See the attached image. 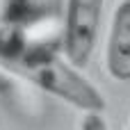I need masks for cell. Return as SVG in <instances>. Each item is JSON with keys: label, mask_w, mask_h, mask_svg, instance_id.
I'll list each match as a JSON object with an SVG mask.
<instances>
[{"label": "cell", "mask_w": 130, "mask_h": 130, "mask_svg": "<svg viewBox=\"0 0 130 130\" xmlns=\"http://www.w3.org/2000/svg\"><path fill=\"white\" fill-rule=\"evenodd\" d=\"M14 73L27 78L39 89L62 98L64 103L73 105L75 110H101L105 112L107 103L96 85H91L75 64L69 59L57 57L53 50L41 46H16L7 57L0 59Z\"/></svg>", "instance_id": "1"}, {"label": "cell", "mask_w": 130, "mask_h": 130, "mask_svg": "<svg viewBox=\"0 0 130 130\" xmlns=\"http://www.w3.org/2000/svg\"><path fill=\"white\" fill-rule=\"evenodd\" d=\"M105 0H66L62 46L71 64L85 66L96 48Z\"/></svg>", "instance_id": "2"}, {"label": "cell", "mask_w": 130, "mask_h": 130, "mask_svg": "<svg viewBox=\"0 0 130 130\" xmlns=\"http://www.w3.org/2000/svg\"><path fill=\"white\" fill-rule=\"evenodd\" d=\"M105 71L119 82H130V0L114 7L105 46Z\"/></svg>", "instance_id": "3"}, {"label": "cell", "mask_w": 130, "mask_h": 130, "mask_svg": "<svg viewBox=\"0 0 130 130\" xmlns=\"http://www.w3.org/2000/svg\"><path fill=\"white\" fill-rule=\"evenodd\" d=\"M78 130H110V126H107L105 114L101 110H85L80 114Z\"/></svg>", "instance_id": "4"}, {"label": "cell", "mask_w": 130, "mask_h": 130, "mask_svg": "<svg viewBox=\"0 0 130 130\" xmlns=\"http://www.w3.org/2000/svg\"><path fill=\"white\" fill-rule=\"evenodd\" d=\"M126 130H130V123H128V128H126Z\"/></svg>", "instance_id": "5"}, {"label": "cell", "mask_w": 130, "mask_h": 130, "mask_svg": "<svg viewBox=\"0 0 130 130\" xmlns=\"http://www.w3.org/2000/svg\"><path fill=\"white\" fill-rule=\"evenodd\" d=\"M0 5H2V0H0Z\"/></svg>", "instance_id": "6"}]
</instances>
